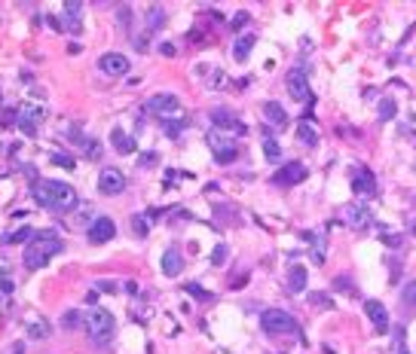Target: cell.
Wrapping results in <instances>:
<instances>
[{"instance_id": "17", "label": "cell", "mask_w": 416, "mask_h": 354, "mask_svg": "<svg viewBox=\"0 0 416 354\" xmlns=\"http://www.w3.org/2000/svg\"><path fill=\"white\" fill-rule=\"evenodd\" d=\"M263 116H266V122H273L276 128H285V125H288V113H285V107H282L279 101L263 104Z\"/></svg>"}, {"instance_id": "8", "label": "cell", "mask_w": 416, "mask_h": 354, "mask_svg": "<svg viewBox=\"0 0 416 354\" xmlns=\"http://www.w3.org/2000/svg\"><path fill=\"white\" fill-rule=\"evenodd\" d=\"M98 70H104L107 76H126L129 73V58L123 52H104L98 58Z\"/></svg>"}, {"instance_id": "43", "label": "cell", "mask_w": 416, "mask_h": 354, "mask_svg": "<svg viewBox=\"0 0 416 354\" xmlns=\"http://www.w3.org/2000/svg\"><path fill=\"white\" fill-rule=\"evenodd\" d=\"M12 354H21V345H15V351H12Z\"/></svg>"}, {"instance_id": "25", "label": "cell", "mask_w": 416, "mask_h": 354, "mask_svg": "<svg viewBox=\"0 0 416 354\" xmlns=\"http://www.w3.org/2000/svg\"><path fill=\"white\" fill-rule=\"evenodd\" d=\"M80 3H64V15H67V24L74 28V31H80Z\"/></svg>"}, {"instance_id": "6", "label": "cell", "mask_w": 416, "mask_h": 354, "mask_svg": "<svg viewBox=\"0 0 416 354\" xmlns=\"http://www.w3.org/2000/svg\"><path fill=\"white\" fill-rule=\"evenodd\" d=\"M208 147H211V153H214V162H217V165H230V162H236V159H239V147H236V141H230V138H224V134H217V131H211V134H208Z\"/></svg>"}, {"instance_id": "38", "label": "cell", "mask_w": 416, "mask_h": 354, "mask_svg": "<svg viewBox=\"0 0 416 354\" xmlns=\"http://www.w3.org/2000/svg\"><path fill=\"white\" fill-rule=\"evenodd\" d=\"M116 18H119V24H129V21H132V9H129V6H123Z\"/></svg>"}, {"instance_id": "32", "label": "cell", "mask_w": 416, "mask_h": 354, "mask_svg": "<svg viewBox=\"0 0 416 354\" xmlns=\"http://www.w3.org/2000/svg\"><path fill=\"white\" fill-rule=\"evenodd\" d=\"M211 263H214V266H224V263H227V244H217V248H214Z\"/></svg>"}, {"instance_id": "19", "label": "cell", "mask_w": 416, "mask_h": 354, "mask_svg": "<svg viewBox=\"0 0 416 354\" xmlns=\"http://www.w3.org/2000/svg\"><path fill=\"white\" fill-rule=\"evenodd\" d=\"M110 144H113V150H116V153H132V150H135L132 134H129V131H123V128H113V131H110Z\"/></svg>"}, {"instance_id": "27", "label": "cell", "mask_w": 416, "mask_h": 354, "mask_svg": "<svg viewBox=\"0 0 416 354\" xmlns=\"http://www.w3.org/2000/svg\"><path fill=\"white\" fill-rule=\"evenodd\" d=\"M395 113H398V104H395L392 98H383V101H380V119L386 122V119H392Z\"/></svg>"}, {"instance_id": "10", "label": "cell", "mask_w": 416, "mask_h": 354, "mask_svg": "<svg viewBox=\"0 0 416 354\" xmlns=\"http://www.w3.org/2000/svg\"><path fill=\"white\" fill-rule=\"evenodd\" d=\"M98 189H101L104 196H119V193L126 189V177H123V171H116V168H104V171L98 174Z\"/></svg>"}, {"instance_id": "37", "label": "cell", "mask_w": 416, "mask_h": 354, "mask_svg": "<svg viewBox=\"0 0 416 354\" xmlns=\"http://www.w3.org/2000/svg\"><path fill=\"white\" fill-rule=\"evenodd\" d=\"M156 159H159L156 153H144V156H141V168H153V165H156Z\"/></svg>"}, {"instance_id": "3", "label": "cell", "mask_w": 416, "mask_h": 354, "mask_svg": "<svg viewBox=\"0 0 416 354\" xmlns=\"http://www.w3.org/2000/svg\"><path fill=\"white\" fill-rule=\"evenodd\" d=\"M86 330H89V336L95 339V342H107L110 336H113V330H116V321H113V315L107 312V309H89L86 312Z\"/></svg>"}, {"instance_id": "39", "label": "cell", "mask_w": 416, "mask_h": 354, "mask_svg": "<svg viewBox=\"0 0 416 354\" xmlns=\"http://www.w3.org/2000/svg\"><path fill=\"white\" fill-rule=\"evenodd\" d=\"M28 336H31V339H43V336H46V330H43L40 324H34V327L28 330Z\"/></svg>"}, {"instance_id": "15", "label": "cell", "mask_w": 416, "mask_h": 354, "mask_svg": "<svg viewBox=\"0 0 416 354\" xmlns=\"http://www.w3.org/2000/svg\"><path fill=\"white\" fill-rule=\"evenodd\" d=\"M43 119V110L40 107H21V113H18V128L31 138V134H37V122Z\"/></svg>"}, {"instance_id": "26", "label": "cell", "mask_w": 416, "mask_h": 354, "mask_svg": "<svg viewBox=\"0 0 416 354\" xmlns=\"http://www.w3.org/2000/svg\"><path fill=\"white\" fill-rule=\"evenodd\" d=\"M34 235H37V232L25 226V229H15V232H9V235H6V244H18V241H25V244H28Z\"/></svg>"}, {"instance_id": "30", "label": "cell", "mask_w": 416, "mask_h": 354, "mask_svg": "<svg viewBox=\"0 0 416 354\" xmlns=\"http://www.w3.org/2000/svg\"><path fill=\"white\" fill-rule=\"evenodd\" d=\"M309 303H312V306H319V309H334V303H331V296H328V293H309Z\"/></svg>"}, {"instance_id": "9", "label": "cell", "mask_w": 416, "mask_h": 354, "mask_svg": "<svg viewBox=\"0 0 416 354\" xmlns=\"http://www.w3.org/2000/svg\"><path fill=\"white\" fill-rule=\"evenodd\" d=\"M285 86H288V95H291L294 101H312V92H309V86H306V73H303L300 67H297V70H288Z\"/></svg>"}, {"instance_id": "20", "label": "cell", "mask_w": 416, "mask_h": 354, "mask_svg": "<svg viewBox=\"0 0 416 354\" xmlns=\"http://www.w3.org/2000/svg\"><path fill=\"white\" fill-rule=\"evenodd\" d=\"M288 290L291 293H303L306 290V269L303 266H291V272H288Z\"/></svg>"}, {"instance_id": "33", "label": "cell", "mask_w": 416, "mask_h": 354, "mask_svg": "<svg viewBox=\"0 0 416 354\" xmlns=\"http://www.w3.org/2000/svg\"><path fill=\"white\" fill-rule=\"evenodd\" d=\"M181 131H184V122H165V134L175 141V138H181Z\"/></svg>"}, {"instance_id": "5", "label": "cell", "mask_w": 416, "mask_h": 354, "mask_svg": "<svg viewBox=\"0 0 416 354\" xmlns=\"http://www.w3.org/2000/svg\"><path fill=\"white\" fill-rule=\"evenodd\" d=\"M144 110L153 113V116L168 119V116H178V113H181V101H178V95H172V92H159V95H153V98L144 101Z\"/></svg>"}, {"instance_id": "24", "label": "cell", "mask_w": 416, "mask_h": 354, "mask_svg": "<svg viewBox=\"0 0 416 354\" xmlns=\"http://www.w3.org/2000/svg\"><path fill=\"white\" fill-rule=\"evenodd\" d=\"M392 339H395V354H410V348H407V333H404V327H392Z\"/></svg>"}, {"instance_id": "18", "label": "cell", "mask_w": 416, "mask_h": 354, "mask_svg": "<svg viewBox=\"0 0 416 354\" xmlns=\"http://www.w3.org/2000/svg\"><path fill=\"white\" fill-rule=\"evenodd\" d=\"M181 269H184L181 251H178V248H168L165 257H162V272H165V275H181Z\"/></svg>"}, {"instance_id": "31", "label": "cell", "mask_w": 416, "mask_h": 354, "mask_svg": "<svg viewBox=\"0 0 416 354\" xmlns=\"http://www.w3.org/2000/svg\"><path fill=\"white\" fill-rule=\"evenodd\" d=\"M401 299H404V306H416V281H407V287H404Z\"/></svg>"}, {"instance_id": "12", "label": "cell", "mask_w": 416, "mask_h": 354, "mask_svg": "<svg viewBox=\"0 0 416 354\" xmlns=\"http://www.w3.org/2000/svg\"><path fill=\"white\" fill-rule=\"evenodd\" d=\"M116 235V223L110 220V217H95L92 220V226H89V241L92 244H104V241H110Z\"/></svg>"}, {"instance_id": "22", "label": "cell", "mask_w": 416, "mask_h": 354, "mask_svg": "<svg viewBox=\"0 0 416 354\" xmlns=\"http://www.w3.org/2000/svg\"><path fill=\"white\" fill-rule=\"evenodd\" d=\"M297 138H300V144H306V147H315V144H319V131H315L306 119L297 125Z\"/></svg>"}, {"instance_id": "2", "label": "cell", "mask_w": 416, "mask_h": 354, "mask_svg": "<svg viewBox=\"0 0 416 354\" xmlns=\"http://www.w3.org/2000/svg\"><path fill=\"white\" fill-rule=\"evenodd\" d=\"M64 251V241L55 238L52 232H37L28 244H25V266L28 269H43L55 254Z\"/></svg>"}, {"instance_id": "34", "label": "cell", "mask_w": 416, "mask_h": 354, "mask_svg": "<svg viewBox=\"0 0 416 354\" xmlns=\"http://www.w3.org/2000/svg\"><path fill=\"white\" fill-rule=\"evenodd\" d=\"M52 162H55V165H61V168H74V159H70V156H64V153H55V156H52Z\"/></svg>"}, {"instance_id": "13", "label": "cell", "mask_w": 416, "mask_h": 354, "mask_svg": "<svg viewBox=\"0 0 416 354\" xmlns=\"http://www.w3.org/2000/svg\"><path fill=\"white\" fill-rule=\"evenodd\" d=\"M211 122L221 128V134L224 131H233V134H245L248 128H245V122L242 119H236L230 110H211Z\"/></svg>"}, {"instance_id": "11", "label": "cell", "mask_w": 416, "mask_h": 354, "mask_svg": "<svg viewBox=\"0 0 416 354\" xmlns=\"http://www.w3.org/2000/svg\"><path fill=\"white\" fill-rule=\"evenodd\" d=\"M276 186H291V183H300V180H306V165H300V162H288L282 171H276L273 177H270Z\"/></svg>"}, {"instance_id": "21", "label": "cell", "mask_w": 416, "mask_h": 354, "mask_svg": "<svg viewBox=\"0 0 416 354\" xmlns=\"http://www.w3.org/2000/svg\"><path fill=\"white\" fill-rule=\"evenodd\" d=\"M254 43H257V37H254V34H245V37H239V40H236V46H233V55H236V61H245V58H248V52L254 49Z\"/></svg>"}, {"instance_id": "16", "label": "cell", "mask_w": 416, "mask_h": 354, "mask_svg": "<svg viewBox=\"0 0 416 354\" xmlns=\"http://www.w3.org/2000/svg\"><path fill=\"white\" fill-rule=\"evenodd\" d=\"M352 189H355L358 196H374V193H377V180H374V171H368V168H358V171H355V177H352Z\"/></svg>"}, {"instance_id": "42", "label": "cell", "mask_w": 416, "mask_h": 354, "mask_svg": "<svg viewBox=\"0 0 416 354\" xmlns=\"http://www.w3.org/2000/svg\"><path fill=\"white\" fill-rule=\"evenodd\" d=\"M0 287H3V293H9V290H12V281H9V278H3V281H0Z\"/></svg>"}, {"instance_id": "41", "label": "cell", "mask_w": 416, "mask_h": 354, "mask_svg": "<svg viewBox=\"0 0 416 354\" xmlns=\"http://www.w3.org/2000/svg\"><path fill=\"white\" fill-rule=\"evenodd\" d=\"M383 241H386V244H392V248H398V244H401V238H398V235H383Z\"/></svg>"}, {"instance_id": "28", "label": "cell", "mask_w": 416, "mask_h": 354, "mask_svg": "<svg viewBox=\"0 0 416 354\" xmlns=\"http://www.w3.org/2000/svg\"><path fill=\"white\" fill-rule=\"evenodd\" d=\"M263 153H266V159H279V156H282V147H279L273 138H266V141H263Z\"/></svg>"}, {"instance_id": "23", "label": "cell", "mask_w": 416, "mask_h": 354, "mask_svg": "<svg viewBox=\"0 0 416 354\" xmlns=\"http://www.w3.org/2000/svg\"><path fill=\"white\" fill-rule=\"evenodd\" d=\"M80 324H86V315H83V312L74 309V312H64V315H61V327H64V330H74V327H80Z\"/></svg>"}, {"instance_id": "40", "label": "cell", "mask_w": 416, "mask_h": 354, "mask_svg": "<svg viewBox=\"0 0 416 354\" xmlns=\"http://www.w3.org/2000/svg\"><path fill=\"white\" fill-rule=\"evenodd\" d=\"M159 52H162V55H165V58H172V55H175V52H178V49H175V46H172V43H162V46H159Z\"/></svg>"}, {"instance_id": "1", "label": "cell", "mask_w": 416, "mask_h": 354, "mask_svg": "<svg viewBox=\"0 0 416 354\" xmlns=\"http://www.w3.org/2000/svg\"><path fill=\"white\" fill-rule=\"evenodd\" d=\"M34 199L40 208L46 211H55V214H64V211H74L77 208V193L74 186L61 183V180H37L34 183Z\"/></svg>"}, {"instance_id": "36", "label": "cell", "mask_w": 416, "mask_h": 354, "mask_svg": "<svg viewBox=\"0 0 416 354\" xmlns=\"http://www.w3.org/2000/svg\"><path fill=\"white\" fill-rule=\"evenodd\" d=\"M245 21H248V12H236V15H233V21H230V28H233V31H239Z\"/></svg>"}, {"instance_id": "7", "label": "cell", "mask_w": 416, "mask_h": 354, "mask_svg": "<svg viewBox=\"0 0 416 354\" xmlns=\"http://www.w3.org/2000/svg\"><path fill=\"white\" fill-rule=\"evenodd\" d=\"M343 220L352 226V229H368L371 223H374V217H371V208H364V205H358V202H349V205H343Z\"/></svg>"}, {"instance_id": "35", "label": "cell", "mask_w": 416, "mask_h": 354, "mask_svg": "<svg viewBox=\"0 0 416 354\" xmlns=\"http://www.w3.org/2000/svg\"><path fill=\"white\" fill-rule=\"evenodd\" d=\"M184 290H187V293H193V296H199V299H211V293H208V290H202V287H196V284H187Z\"/></svg>"}, {"instance_id": "14", "label": "cell", "mask_w": 416, "mask_h": 354, "mask_svg": "<svg viewBox=\"0 0 416 354\" xmlns=\"http://www.w3.org/2000/svg\"><path fill=\"white\" fill-rule=\"evenodd\" d=\"M364 315L374 321V327H377L380 333H389V312H386V306H383L380 299H368V303H364Z\"/></svg>"}, {"instance_id": "4", "label": "cell", "mask_w": 416, "mask_h": 354, "mask_svg": "<svg viewBox=\"0 0 416 354\" xmlns=\"http://www.w3.org/2000/svg\"><path fill=\"white\" fill-rule=\"evenodd\" d=\"M260 327L266 330V333H300V324L288 315V312H279V309H270V312H263L260 315Z\"/></svg>"}, {"instance_id": "29", "label": "cell", "mask_w": 416, "mask_h": 354, "mask_svg": "<svg viewBox=\"0 0 416 354\" xmlns=\"http://www.w3.org/2000/svg\"><path fill=\"white\" fill-rule=\"evenodd\" d=\"M132 226H135V232H138V235H147V229H150V220H147L144 214H135V217H132Z\"/></svg>"}]
</instances>
